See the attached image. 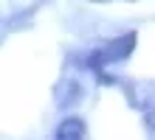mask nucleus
I'll list each match as a JSON object with an SVG mask.
<instances>
[{
  "instance_id": "1",
  "label": "nucleus",
  "mask_w": 155,
  "mask_h": 140,
  "mask_svg": "<svg viewBox=\"0 0 155 140\" xmlns=\"http://www.w3.org/2000/svg\"><path fill=\"white\" fill-rule=\"evenodd\" d=\"M82 95H85V90H82V84L76 79H62L57 84V90H54V101H57L59 109H68L82 101Z\"/></svg>"
},
{
  "instance_id": "2",
  "label": "nucleus",
  "mask_w": 155,
  "mask_h": 140,
  "mask_svg": "<svg viewBox=\"0 0 155 140\" xmlns=\"http://www.w3.org/2000/svg\"><path fill=\"white\" fill-rule=\"evenodd\" d=\"M133 48H135V34L130 31V34L113 39V42L104 48V53H107V59H110V62H121V59H127V56L133 53Z\"/></svg>"
},
{
  "instance_id": "3",
  "label": "nucleus",
  "mask_w": 155,
  "mask_h": 140,
  "mask_svg": "<svg viewBox=\"0 0 155 140\" xmlns=\"http://www.w3.org/2000/svg\"><path fill=\"white\" fill-rule=\"evenodd\" d=\"M82 137H85V123H82V118H65L57 126V135H54V140H82Z\"/></svg>"
},
{
  "instance_id": "4",
  "label": "nucleus",
  "mask_w": 155,
  "mask_h": 140,
  "mask_svg": "<svg viewBox=\"0 0 155 140\" xmlns=\"http://www.w3.org/2000/svg\"><path fill=\"white\" fill-rule=\"evenodd\" d=\"M144 126H147L150 132L155 135V104H152V107H147V112H144Z\"/></svg>"
}]
</instances>
